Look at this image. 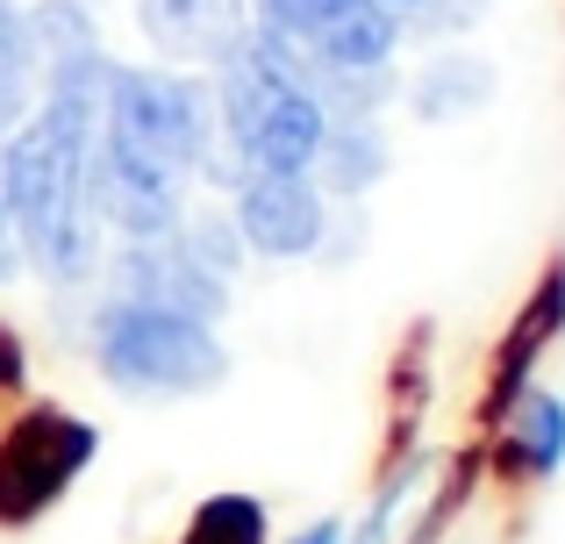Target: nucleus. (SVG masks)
Instances as JSON below:
<instances>
[{"mask_svg":"<svg viewBox=\"0 0 565 544\" xmlns=\"http://www.w3.org/2000/svg\"><path fill=\"white\" fill-rule=\"evenodd\" d=\"M86 365L129 408H180V402H207V394L230 387L236 351L215 322H193V316H172V308L94 287Z\"/></svg>","mask_w":565,"mask_h":544,"instance_id":"f257e3e1","label":"nucleus"},{"mask_svg":"<svg viewBox=\"0 0 565 544\" xmlns=\"http://www.w3.org/2000/svg\"><path fill=\"white\" fill-rule=\"evenodd\" d=\"M215 86V137L250 172H308L322 151V100L308 94V51L250 22L236 51L207 72Z\"/></svg>","mask_w":565,"mask_h":544,"instance_id":"f03ea898","label":"nucleus"},{"mask_svg":"<svg viewBox=\"0 0 565 544\" xmlns=\"http://www.w3.org/2000/svg\"><path fill=\"white\" fill-rule=\"evenodd\" d=\"M215 143V86L207 72L158 65V57H115L108 100H100V158L186 180Z\"/></svg>","mask_w":565,"mask_h":544,"instance_id":"7ed1b4c3","label":"nucleus"},{"mask_svg":"<svg viewBox=\"0 0 565 544\" xmlns=\"http://www.w3.org/2000/svg\"><path fill=\"white\" fill-rule=\"evenodd\" d=\"M100 466V423L57 394H22L0 416V537L51 523Z\"/></svg>","mask_w":565,"mask_h":544,"instance_id":"20e7f679","label":"nucleus"},{"mask_svg":"<svg viewBox=\"0 0 565 544\" xmlns=\"http://www.w3.org/2000/svg\"><path fill=\"white\" fill-rule=\"evenodd\" d=\"M558 344H565V244L544 252V266L530 273V287H523V301L509 308V322H501L494 344H487L480 387H472V437H480L515 394L537 387Z\"/></svg>","mask_w":565,"mask_h":544,"instance_id":"39448f33","label":"nucleus"},{"mask_svg":"<svg viewBox=\"0 0 565 544\" xmlns=\"http://www.w3.org/2000/svg\"><path fill=\"white\" fill-rule=\"evenodd\" d=\"M230 215L244 230L250 266H308L330 230V194L308 172H244L230 194Z\"/></svg>","mask_w":565,"mask_h":544,"instance_id":"423d86ee","label":"nucleus"},{"mask_svg":"<svg viewBox=\"0 0 565 544\" xmlns=\"http://www.w3.org/2000/svg\"><path fill=\"white\" fill-rule=\"evenodd\" d=\"M100 287L129 294V301H151V308H172V316H193V322H215V330H230V316H236V279L193 266V258L180 252V237L108 244Z\"/></svg>","mask_w":565,"mask_h":544,"instance_id":"0eeeda50","label":"nucleus"},{"mask_svg":"<svg viewBox=\"0 0 565 544\" xmlns=\"http://www.w3.org/2000/svg\"><path fill=\"white\" fill-rule=\"evenodd\" d=\"M480 466H487V488H501V494L552 488L565 473V387L537 380L530 394H515L480 430Z\"/></svg>","mask_w":565,"mask_h":544,"instance_id":"6e6552de","label":"nucleus"},{"mask_svg":"<svg viewBox=\"0 0 565 544\" xmlns=\"http://www.w3.org/2000/svg\"><path fill=\"white\" fill-rule=\"evenodd\" d=\"M501 100V57L480 43H429L415 65H401V108L415 129L480 122Z\"/></svg>","mask_w":565,"mask_h":544,"instance_id":"1a4fd4ad","label":"nucleus"},{"mask_svg":"<svg viewBox=\"0 0 565 544\" xmlns=\"http://www.w3.org/2000/svg\"><path fill=\"white\" fill-rule=\"evenodd\" d=\"M129 29L137 51L158 65L215 72L250 29V0H129Z\"/></svg>","mask_w":565,"mask_h":544,"instance_id":"9d476101","label":"nucleus"},{"mask_svg":"<svg viewBox=\"0 0 565 544\" xmlns=\"http://www.w3.org/2000/svg\"><path fill=\"white\" fill-rule=\"evenodd\" d=\"M186 201H193L186 180L122 166V158H100V143H94V209H100V223H108L115 244L172 237V230H180V215H186Z\"/></svg>","mask_w":565,"mask_h":544,"instance_id":"9b49d317","label":"nucleus"},{"mask_svg":"<svg viewBox=\"0 0 565 544\" xmlns=\"http://www.w3.org/2000/svg\"><path fill=\"white\" fill-rule=\"evenodd\" d=\"M386 430H380V451L394 445H423L429 437V408H437V316H408L401 344L386 351Z\"/></svg>","mask_w":565,"mask_h":544,"instance_id":"f8f14e48","label":"nucleus"},{"mask_svg":"<svg viewBox=\"0 0 565 544\" xmlns=\"http://www.w3.org/2000/svg\"><path fill=\"white\" fill-rule=\"evenodd\" d=\"M437 451L444 445H394L373 459V488H365V502L344 516V537L337 544H394L401 531H408L415 516V494L429 488V473H437Z\"/></svg>","mask_w":565,"mask_h":544,"instance_id":"ddd939ff","label":"nucleus"},{"mask_svg":"<svg viewBox=\"0 0 565 544\" xmlns=\"http://www.w3.org/2000/svg\"><path fill=\"white\" fill-rule=\"evenodd\" d=\"M301 51L316 57V65H351V72L401 65V57H408V22H401L394 8H380V0H337Z\"/></svg>","mask_w":565,"mask_h":544,"instance_id":"4468645a","label":"nucleus"},{"mask_svg":"<svg viewBox=\"0 0 565 544\" xmlns=\"http://www.w3.org/2000/svg\"><path fill=\"white\" fill-rule=\"evenodd\" d=\"M386 172H394V137H386V122H330L308 180L330 201H373L386 186Z\"/></svg>","mask_w":565,"mask_h":544,"instance_id":"2eb2a0df","label":"nucleus"},{"mask_svg":"<svg viewBox=\"0 0 565 544\" xmlns=\"http://www.w3.org/2000/svg\"><path fill=\"white\" fill-rule=\"evenodd\" d=\"M487 488V466H480V437H466V445H444L437 451V473H429V488L415 494V516L408 531H401L394 544H444L466 523V509L480 502Z\"/></svg>","mask_w":565,"mask_h":544,"instance_id":"dca6fc26","label":"nucleus"},{"mask_svg":"<svg viewBox=\"0 0 565 544\" xmlns=\"http://www.w3.org/2000/svg\"><path fill=\"white\" fill-rule=\"evenodd\" d=\"M22 14H29V43H36V79L86 72L100 57H115L108 29H100V8H86V0H22Z\"/></svg>","mask_w":565,"mask_h":544,"instance_id":"f3484780","label":"nucleus"},{"mask_svg":"<svg viewBox=\"0 0 565 544\" xmlns=\"http://www.w3.org/2000/svg\"><path fill=\"white\" fill-rule=\"evenodd\" d=\"M172 544H273V502L258 488H207L186 502Z\"/></svg>","mask_w":565,"mask_h":544,"instance_id":"a211bd4d","label":"nucleus"},{"mask_svg":"<svg viewBox=\"0 0 565 544\" xmlns=\"http://www.w3.org/2000/svg\"><path fill=\"white\" fill-rule=\"evenodd\" d=\"M172 237H180V252L193 258V266H207V273H222V279H244V273H250L244 230H236L230 201H215V194H193Z\"/></svg>","mask_w":565,"mask_h":544,"instance_id":"6ab92c4d","label":"nucleus"},{"mask_svg":"<svg viewBox=\"0 0 565 544\" xmlns=\"http://www.w3.org/2000/svg\"><path fill=\"white\" fill-rule=\"evenodd\" d=\"M36 43H29V14L22 0H0V137H14V129L29 122V108H36Z\"/></svg>","mask_w":565,"mask_h":544,"instance_id":"aec40b11","label":"nucleus"},{"mask_svg":"<svg viewBox=\"0 0 565 544\" xmlns=\"http://www.w3.org/2000/svg\"><path fill=\"white\" fill-rule=\"evenodd\" d=\"M494 14V0H415L401 22H408V51H429V43H472Z\"/></svg>","mask_w":565,"mask_h":544,"instance_id":"412c9836","label":"nucleus"},{"mask_svg":"<svg viewBox=\"0 0 565 544\" xmlns=\"http://www.w3.org/2000/svg\"><path fill=\"white\" fill-rule=\"evenodd\" d=\"M365 252H373V201H330V230H322V244H316L308 266L351 273Z\"/></svg>","mask_w":565,"mask_h":544,"instance_id":"4be33fe9","label":"nucleus"},{"mask_svg":"<svg viewBox=\"0 0 565 544\" xmlns=\"http://www.w3.org/2000/svg\"><path fill=\"white\" fill-rule=\"evenodd\" d=\"M86 322H94V287H51L43 294V337L57 359H86Z\"/></svg>","mask_w":565,"mask_h":544,"instance_id":"5701e85b","label":"nucleus"},{"mask_svg":"<svg viewBox=\"0 0 565 544\" xmlns=\"http://www.w3.org/2000/svg\"><path fill=\"white\" fill-rule=\"evenodd\" d=\"M22 394H36V344L14 316H0V408H14Z\"/></svg>","mask_w":565,"mask_h":544,"instance_id":"b1692460","label":"nucleus"},{"mask_svg":"<svg viewBox=\"0 0 565 544\" xmlns=\"http://www.w3.org/2000/svg\"><path fill=\"white\" fill-rule=\"evenodd\" d=\"M29 279V258H22V237H14V215H8V186H0V287H22Z\"/></svg>","mask_w":565,"mask_h":544,"instance_id":"393cba45","label":"nucleus"},{"mask_svg":"<svg viewBox=\"0 0 565 544\" xmlns=\"http://www.w3.org/2000/svg\"><path fill=\"white\" fill-rule=\"evenodd\" d=\"M344 537V509H322V516H301L294 531H273V544H337Z\"/></svg>","mask_w":565,"mask_h":544,"instance_id":"a878e982","label":"nucleus"},{"mask_svg":"<svg viewBox=\"0 0 565 544\" xmlns=\"http://www.w3.org/2000/svg\"><path fill=\"white\" fill-rule=\"evenodd\" d=\"M380 8H394V14H408V8H415V0H380Z\"/></svg>","mask_w":565,"mask_h":544,"instance_id":"bb28decb","label":"nucleus"},{"mask_svg":"<svg viewBox=\"0 0 565 544\" xmlns=\"http://www.w3.org/2000/svg\"><path fill=\"white\" fill-rule=\"evenodd\" d=\"M86 8H108V0H86Z\"/></svg>","mask_w":565,"mask_h":544,"instance_id":"cd10ccee","label":"nucleus"}]
</instances>
